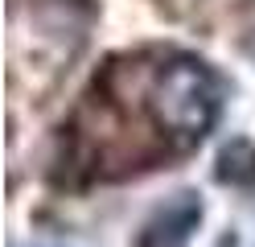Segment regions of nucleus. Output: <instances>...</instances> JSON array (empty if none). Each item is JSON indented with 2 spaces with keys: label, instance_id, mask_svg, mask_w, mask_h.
Returning <instances> with one entry per match:
<instances>
[{
  "label": "nucleus",
  "instance_id": "obj_1",
  "mask_svg": "<svg viewBox=\"0 0 255 247\" xmlns=\"http://www.w3.org/2000/svg\"><path fill=\"white\" fill-rule=\"evenodd\" d=\"M148 111L177 148L198 144L222 111V82L194 54H169L148 82Z\"/></svg>",
  "mask_w": 255,
  "mask_h": 247
},
{
  "label": "nucleus",
  "instance_id": "obj_2",
  "mask_svg": "<svg viewBox=\"0 0 255 247\" xmlns=\"http://www.w3.org/2000/svg\"><path fill=\"white\" fill-rule=\"evenodd\" d=\"M198 223H202L198 194H177L173 202H165V206L144 223L136 247H185L189 235L198 231Z\"/></svg>",
  "mask_w": 255,
  "mask_h": 247
}]
</instances>
